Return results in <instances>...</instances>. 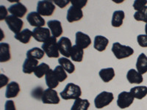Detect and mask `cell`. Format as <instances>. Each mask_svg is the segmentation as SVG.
I'll use <instances>...</instances> for the list:
<instances>
[{"instance_id": "cell-1", "label": "cell", "mask_w": 147, "mask_h": 110, "mask_svg": "<svg viewBox=\"0 0 147 110\" xmlns=\"http://www.w3.org/2000/svg\"><path fill=\"white\" fill-rule=\"evenodd\" d=\"M60 97L63 100H77L82 95V90L79 85L74 83L67 84L64 90L60 92Z\"/></svg>"}, {"instance_id": "cell-2", "label": "cell", "mask_w": 147, "mask_h": 110, "mask_svg": "<svg viewBox=\"0 0 147 110\" xmlns=\"http://www.w3.org/2000/svg\"><path fill=\"white\" fill-rule=\"evenodd\" d=\"M42 49L45 52V54L49 58H58L60 56L57 38L51 37L45 43L42 44Z\"/></svg>"}, {"instance_id": "cell-3", "label": "cell", "mask_w": 147, "mask_h": 110, "mask_svg": "<svg viewBox=\"0 0 147 110\" xmlns=\"http://www.w3.org/2000/svg\"><path fill=\"white\" fill-rule=\"evenodd\" d=\"M111 51L118 60H122L129 57L134 54V49L129 46H124L119 42H115L113 44Z\"/></svg>"}, {"instance_id": "cell-4", "label": "cell", "mask_w": 147, "mask_h": 110, "mask_svg": "<svg viewBox=\"0 0 147 110\" xmlns=\"http://www.w3.org/2000/svg\"><path fill=\"white\" fill-rule=\"evenodd\" d=\"M114 100L113 93L103 91L97 95L94 99V105L96 109H102L112 103Z\"/></svg>"}, {"instance_id": "cell-5", "label": "cell", "mask_w": 147, "mask_h": 110, "mask_svg": "<svg viewBox=\"0 0 147 110\" xmlns=\"http://www.w3.org/2000/svg\"><path fill=\"white\" fill-rule=\"evenodd\" d=\"M55 8V4L51 1H39L37 4V13L41 16H51L53 15Z\"/></svg>"}, {"instance_id": "cell-6", "label": "cell", "mask_w": 147, "mask_h": 110, "mask_svg": "<svg viewBox=\"0 0 147 110\" xmlns=\"http://www.w3.org/2000/svg\"><path fill=\"white\" fill-rule=\"evenodd\" d=\"M41 101L45 104H58L60 102V99L56 90L48 88L44 91Z\"/></svg>"}, {"instance_id": "cell-7", "label": "cell", "mask_w": 147, "mask_h": 110, "mask_svg": "<svg viewBox=\"0 0 147 110\" xmlns=\"http://www.w3.org/2000/svg\"><path fill=\"white\" fill-rule=\"evenodd\" d=\"M5 22L7 24V27H9L12 32L15 33V35L22 32L24 26V21L19 18L14 16L13 15H8L5 19Z\"/></svg>"}, {"instance_id": "cell-8", "label": "cell", "mask_w": 147, "mask_h": 110, "mask_svg": "<svg viewBox=\"0 0 147 110\" xmlns=\"http://www.w3.org/2000/svg\"><path fill=\"white\" fill-rule=\"evenodd\" d=\"M135 98L132 96L130 92L123 91L119 94L117 99V106L120 109L128 108L133 103Z\"/></svg>"}, {"instance_id": "cell-9", "label": "cell", "mask_w": 147, "mask_h": 110, "mask_svg": "<svg viewBox=\"0 0 147 110\" xmlns=\"http://www.w3.org/2000/svg\"><path fill=\"white\" fill-rule=\"evenodd\" d=\"M59 52L60 54L63 55L64 57L69 58L71 57V51L73 47L70 39L66 37H62L57 41Z\"/></svg>"}, {"instance_id": "cell-10", "label": "cell", "mask_w": 147, "mask_h": 110, "mask_svg": "<svg viewBox=\"0 0 147 110\" xmlns=\"http://www.w3.org/2000/svg\"><path fill=\"white\" fill-rule=\"evenodd\" d=\"M32 37L36 41L44 44L52 37L51 31L46 27H36L32 31Z\"/></svg>"}, {"instance_id": "cell-11", "label": "cell", "mask_w": 147, "mask_h": 110, "mask_svg": "<svg viewBox=\"0 0 147 110\" xmlns=\"http://www.w3.org/2000/svg\"><path fill=\"white\" fill-rule=\"evenodd\" d=\"M27 20L32 27H43L45 25L46 21L44 18L36 12H31L27 15Z\"/></svg>"}, {"instance_id": "cell-12", "label": "cell", "mask_w": 147, "mask_h": 110, "mask_svg": "<svg viewBox=\"0 0 147 110\" xmlns=\"http://www.w3.org/2000/svg\"><path fill=\"white\" fill-rule=\"evenodd\" d=\"M83 17V12L82 9L76 7L74 6H71L67 11L66 19L69 23L80 21Z\"/></svg>"}, {"instance_id": "cell-13", "label": "cell", "mask_w": 147, "mask_h": 110, "mask_svg": "<svg viewBox=\"0 0 147 110\" xmlns=\"http://www.w3.org/2000/svg\"><path fill=\"white\" fill-rule=\"evenodd\" d=\"M8 12L11 13V15L21 18H23L27 13V8L25 7V5H24L23 4L19 2L18 3L10 5L8 8Z\"/></svg>"}, {"instance_id": "cell-14", "label": "cell", "mask_w": 147, "mask_h": 110, "mask_svg": "<svg viewBox=\"0 0 147 110\" xmlns=\"http://www.w3.org/2000/svg\"><path fill=\"white\" fill-rule=\"evenodd\" d=\"M76 45L82 48V49L87 48L91 44V39L90 36L82 32H77L75 35Z\"/></svg>"}, {"instance_id": "cell-15", "label": "cell", "mask_w": 147, "mask_h": 110, "mask_svg": "<svg viewBox=\"0 0 147 110\" xmlns=\"http://www.w3.org/2000/svg\"><path fill=\"white\" fill-rule=\"evenodd\" d=\"M49 30L51 31V34L52 35V37L57 38L60 36H61L63 32V30L62 23L60 21L58 20H50L47 22Z\"/></svg>"}, {"instance_id": "cell-16", "label": "cell", "mask_w": 147, "mask_h": 110, "mask_svg": "<svg viewBox=\"0 0 147 110\" xmlns=\"http://www.w3.org/2000/svg\"><path fill=\"white\" fill-rule=\"evenodd\" d=\"M21 91L20 85L16 82H11L7 85L5 91L6 99H10L16 98L18 95Z\"/></svg>"}, {"instance_id": "cell-17", "label": "cell", "mask_w": 147, "mask_h": 110, "mask_svg": "<svg viewBox=\"0 0 147 110\" xmlns=\"http://www.w3.org/2000/svg\"><path fill=\"white\" fill-rule=\"evenodd\" d=\"M108 44V39L105 37L102 36V35H96L95 37V38H94V48L98 52H102L104 51H105Z\"/></svg>"}, {"instance_id": "cell-18", "label": "cell", "mask_w": 147, "mask_h": 110, "mask_svg": "<svg viewBox=\"0 0 147 110\" xmlns=\"http://www.w3.org/2000/svg\"><path fill=\"white\" fill-rule=\"evenodd\" d=\"M38 65V60L27 58L24 60L22 65V70L26 74H31L32 73H34Z\"/></svg>"}, {"instance_id": "cell-19", "label": "cell", "mask_w": 147, "mask_h": 110, "mask_svg": "<svg viewBox=\"0 0 147 110\" xmlns=\"http://www.w3.org/2000/svg\"><path fill=\"white\" fill-rule=\"evenodd\" d=\"M11 59L10 46L7 43L0 44V62H6Z\"/></svg>"}, {"instance_id": "cell-20", "label": "cell", "mask_w": 147, "mask_h": 110, "mask_svg": "<svg viewBox=\"0 0 147 110\" xmlns=\"http://www.w3.org/2000/svg\"><path fill=\"white\" fill-rule=\"evenodd\" d=\"M127 79L130 84H141L144 82L143 76L138 70L135 69H130L127 73Z\"/></svg>"}, {"instance_id": "cell-21", "label": "cell", "mask_w": 147, "mask_h": 110, "mask_svg": "<svg viewBox=\"0 0 147 110\" xmlns=\"http://www.w3.org/2000/svg\"><path fill=\"white\" fill-rule=\"evenodd\" d=\"M45 81L48 88L55 89L59 85V81L55 74L54 70L50 69L45 76Z\"/></svg>"}, {"instance_id": "cell-22", "label": "cell", "mask_w": 147, "mask_h": 110, "mask_svg": "<svg viewBox=\"0 0 147 110\" xmlns=\"http://www.w3.org/2000/svg\"><path fill=\"white\" fill-rule=\"evenodd\" d=\"M136 68L138 73L141 75L147 72V57L144 53H141L138 56L136 62Z\"/></svg>"}, {"instance_id": "cell-23", "label": "cell", "mask_w": 147, "mask_h": 110, "mask_svg": "<svg viewBox=\"0 0 147 110\" xmlns=\"http://www.w3.org/2000/svg\"><path fill=\"white\" fill-rule=\"evenodd\" d=\"M101 79L105 83H108L109 82L112 81L115 77V70L113 68H107L101 69L99 73Z\"/></svg>"}, {"instance_id": "cell-24", "label": "cell", "mask_w": 147, "mask_h": 110, "mask_svg": "<svg viewBox=\"0 0 147 110\" xmlns=\"http://www.w3.org/2000/svg\"><path fill=\"white\" fill-rule=\"evenodd\" d=\"M125 13L123 10H115L113 13L111 24L113 27H120L123 24Z\"/></svg>"}, {"instance_id": "cell-25", "label": "cell", "mask_w": 147, "mask_h": 110, "mask_svg": "<svg viewBox=\"0 0 147 110\" xmlns=\"http://www.w3.org/2000/svg\"><path fill=\"white\" fill-rule=\"evenodd\" d=\"M32 37V32L29 29H25V30H22V32H20L19 33L14 35L15 39H16L17 40H18V41L24 44H28Z\"/></svg>"}, {"instance_id": "cell-26", "label": "cell", "mask_w": 147, "mask_h": 110, "mask_svg": "<svg viewBox=\"0 0 147 110\" xmlns=\"http://www.w3.org/2000/svg\"><path fill=\"white\" fill-rule=\"evenodd\" d=\"M130 93L136 99L141 100L147 95L146 86H137L130 89Z\"/></svg>"}, {"instance_id": "cell-27", "label": "cell", "mask_w": 147, "mask_h": 110, "mask_svg": "<svg viewBox=\"0 0 147 110\" xmlns=\"http://www.w3.org/2000/svg\"><path fill=\"white\" fill-rule=\"evenodd\" d=\"M84 57V49L78 46H73L71 51V58L73 61L77 62H82Z\"/></svg>"}, {"instance_id": "cell-28", "label": "cell", "mask_w": 147, "mask_h": 110, "mask_svg": "<svg viewBox=\"0 0 147 110\" xmlns=\"http://www.w3.org/2000/svg\"><path fill=\"white\" fill-rule=\"evenodd\" d=\"M58 63L69 74H71V73H73L75 71V66L72 63L71 61L69 60V58L61 57V58L58 60Z\"/></svg>"}, {"instance_id": "cell-29", "label": "cell", "mask_w": 147, "mask_h": 110, "mask_svg": "<svg viewBox=\"0 0 147 110\" xmlns=\"http://www.w3.org/2000/svg\"><path fill=\"white\" fill-rule=\"evenodd\" d=\"M90 102L88 99H82L81 98L74 101L71 110H88Z\"/></svg>"}, {"instance_id": "cell-30", "label": "cell", "mask_w": 147, "mask_h": 110, "mask_svg": "<svg viewBox=\"0 0 147 110\" xmlns=\"http://www.w3.org/2000/svg\"><path fill=\"white\" fill-rule=\"evenodd\" d=\"M45 52L42 48H38V47H35L29 51H27V58H31V59H35V60H41L43 57H44Z\"/></svg>"}, {"instance_id": "cell-31", "label": "cell", "mask_w": 147, "mask_h": 110, "mask_svg": "<svg viewBox=\"0 0 147 110\" xmlns=\"http://www.w3.org/2000/svg\"><path fill=\"white\" fill-rule=\"evenodd\" d=\"M50 68L48 64L44 63V62H42V63L39 64L38 65L36 68H35V71H34V74L36 77H38V78H42L44 75L46 76L48 71L50 70Z\"/></svg>"}, {"instance_id": "cell-32", "label": "cell", "mask_w": 147, "mask_h": 110, "mask_svg": "<svg viewBox=\"0 0 147 110\" xmlns=\"http://www.w3.org/2000/svg\"><path fill=\"white\" fill-rule=\"evenodd\" d=\"M54 72H55V74L57 76L59 82H64L68 77L66 71L60 65H57V66L55 67V68L54 69Z\"/></svg>"}, {"instance_id": "cell-33", "label": "cell", "mask_w": 147, "mask_h": 110, "mask_svg": "<svg viewBox=\"0 0 147 110\" xmlns=\"http://www.w3.org/2000/svg\"><path fill=\"white\" fill-rule=\"evenodd\" d=\"M134 18L138 21L147 23V6L144 7L139 11H136L134 14Z\"/></svg>"}, {"instance_id": "cell-34", "label": "cell", "mask_w": 147, "mask_h": 110, "mask_svg": "<svg viewBox=\"0 0 147 110\" xmlns=\"http://www.w3.org/2000/svg\"><path fill=\"white\" fill-rule=\"evenodd\" d=\"M147 5L146 0H136L133 3V8L136 10V11H139L141 9L146 7Z\"/></svg>"}, {"instance_id": "cell-35", "label": "cell", "mask_w": 147, "mask_h": 110, "mask_svg": "<svg viewBox=\"0 0 147 110\" xmlns=\"http://www.w3.org/2000/svg\"><path fill=\"white\" fill-rule=\"evenodd\" d=\"M137 41L138 45L143 48H147V35H139L137 37Z\"/></svg>"}, {"instance_id": "cell-36", "label": "cell", "mask_w": 147, "mask_h": 110, "mask_svg": "<svg viewBox=\"0 0 147 110\" xmlns=\"http://www.w3.org/2000/svg\"><path fill=\"white\" fill-rule=\"evenodd\" d=\"M44 90H42L41 87H38V88H35L33 91L32 92V96L34 97L35 99H41L42 95L44 93Z\"/></svg>"}, {"instance_id": "cell-37", "label": "cell", "mask_w": 147, "mask_h": 110, "mask_svg": "<svg viewBox=\"0 0 147 110\" xmlns=\"http://www.w3.org/2000/svg\"><path fill=\"white\" fill-rule=\"evenodd\" d=\"M72 6L78 7L80 9H82L85 5H87L88 1L86 0H82V1H71Z\"/></svg>"}, {"instance_id": "cell-38", "label": "cell", "mask_w": 147, "mask_h": 110, "mask_svg": "<svg viewBox=\"0 0 147 110\" xmlns=\"http://www.w3.org/2000/svg\"><path fill=\"white\" fill-rule=\"evenodd\" d=\"M9 78L5 74H0V88H2L5 86H7L9 82Z\"/></svg>"}, {"instance_id": "cell-39", "label": "cell", "mask_w": 147, "mask_h": 110, "mask_svg": "<svg viewBox=\"0 0 147 110\" xmlns=\"http://www.w3.org/2000/svg\"><path fill=\"white\" fill-rule=\"evenodd\" d=\"M5 110H16L15 102L12 100H8L5 102Z\"/></svg>"}, {"instance_id": "cell-40", "label": "cell", "mask_w": 147, "mask_h": 110, "mask_svg": "<svg viewBox=\"0 0 147 110\" xmlns=\"http://www.w3.org/2000/svg\"><path fill=\"white\" fill-rule=\"evenodd\" d=\"M8 16L7 15V10L4 5L0 6V21H2L4 19H6V18Z\"/></svg>"}, {"instance_id": "cell-41", "label": "cell", "mask_w": 147, "mask_h": 110, "mask_svg": "<svg viewBox=\"0 0 147 110\" xmlns=\"http://www.w3.org/2000/svg\"><path fill=\"white\" fill-rule=\"evenodd\" d=\"M70 1L69 0H63V1H60V0H57V1H54V3L55 5L58 6L60 8H64L70 3Z\"/></svg>"}, {"instance_id": "cell-42", "label": "cell", "mask_w": 147, "mask_h": 110, "mask_svg": "<svg viewBox=\"0 0 147 110\" xmlns=\"http://www.w3.org/2000/svg\"><path fill=\"white\" fill-rule=\"evenodd\" d=\"M145 32H146V35H147V23H146V25H145Z\"/></svg>"}]
</instances>
